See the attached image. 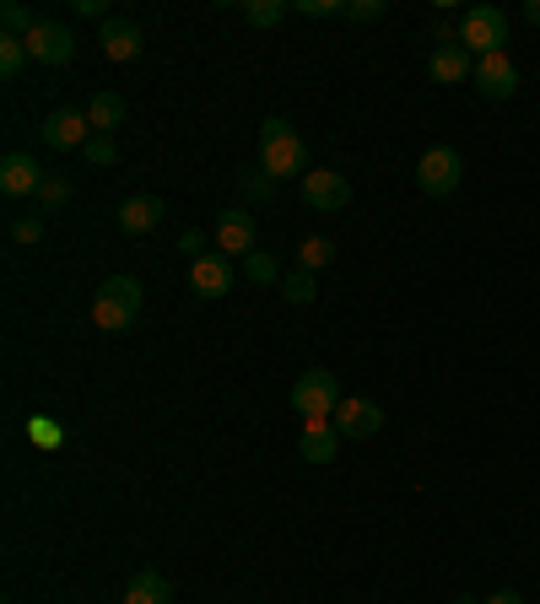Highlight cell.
<instances>
[{"label":"cell","mask_w":540,"mask_h":604,"mask_svg":"<svg viewBox=\"0 0 540 604\" xmlns=\"http://www.w3.org/2000/svg\"><path fill=\"white\" fill-rule=\"evenodd\" d=\"M28 60H33V54H28V43L11 39V33H0V76L17 81L22 71H28Z\"/></svg>","instance_id":"cell-20"},{"label":"cell","mask_w":540,"mask_h":604,"mask_svg":"<svg viewBox=\"0 0 540 604\" xmlns=\"http://www.w3.org/2000/svg\"><path fill=\"white\" fill-rule=\"evenodd\" d=\"M190 286H195L201 297H227V291H233V259H227V254H201V259H190Z\"/></svg>","instance_id":"cell-14"},{"label":"cell","mask_w":540,"mask_h":604,"mask_svg":"<svg viewBox=\"0 0 540 604\" xmlns=\"http://www.w3.org/2000/svg\"><path fill=\"white\" fill-rule=\"evenodd\" d=\"M6 233H11V243H43V222L39 216H11Z\"/></svg>","instance_id":"cell-27"},{"label":"cell","mask_w":540,"mask_h":604,"mask_svg":"<svg viewBox=\"0 0 540 604\" xmlns=\"http://www.w3.org/2000/svg\"><path fill=\"white\" fill-rule=\"evenodd\" d=\"M287 11H292L287 0H244V17H249V28H276Z\"/></svg>","instance_id":"cell-22"},{"label":"cell","mask_w":540,"mask_h":604,"mask_svg":"<svg viewBox=\"0 0 540 604\" xmlns=\"http://www.w3.org/2000/svg\"><path fill=\"white\" fill-rule=\"evenodd\" d=\"M292 11H303V17H346V0H292Z\"/></svg>","instance_id":"cell-28"},{"label":"cell","mask_w":540,"mask_h":604,"mask_svg":"<svg viewBox=\"0 0 540 604\" xmlns=\"http://www.w3.org/2000/svg\"><path fill=\"white\" fill-rule=\"evenodd\" d=\"M173 600V588H167L163 572H135L125 588V604H167Z\"/></svg>","instance_id":"cell-19"},{"label":"cell","mask_w":540,"mask_h":604,"mask_svg":"<svg viewBox=\"0 0 540 604\" xmlns=\"http://www.w3.org/2000/svg\"><path fill=\"white\" fill-rule=\"evenodd\" d=\"M524 22H536V28H540V0H530V6H524Z\"/></svg>","instance_id":"cell-36"},{"label":"cell","mask_w":540,"mask_h":604,"mask_svg":"<svg viewBox=\"0 0 540 604\" xmlns=\"http://www.w3.org/2000/svg\"><path fill=\"white\" fill-rule=\"evenodd\" d=\"M459 43L476 54V60H487V54H502V43H508V17H502L498 6H470L465 17H459Z\"/></svg>","instance_id":"cell-4"},{"label":"cell","mask_w":540,"mask_h":604,"mask_svg":"<svg viewBox=\"0 0 540 604\" xmlns=\"http://www.w3.org/2000/svg\"><path fill=\"white\" fill-rule=\"evenodd\" d=\"M98 43H103V54L114 60V65H125V60H135L146 43H141V28L130 22V17H109L103 22V33H98Z\"/></svg>","instance_id":"cell-15"},{"label":"cell","mask_w":540,"mask_h":604,"mask_svg":"<svg viewBox=\"0 0 540 604\" xmlns=\"http://www.w3.org/2000/svg\"><path fill=\"white\" fill-rule=\"evenodd\" d=\"M28 432H33V438H39L43 448H54V443H60V432H54V421H28Z\"/></svg>","instance_id":"cell-33"},{"label":"cell","mask_w":540,"mask_h":604,"mask_svg":"<svg viewBox=\"0 0 540 604\" xmlns=\"http://www.w3.org/2000/svg\"><path fill=\"white\" fill-rule=\"evenodd\" d=\"M427 71H432L438 86H465V81L476 76V54H470L465 43H444V49H432Z\"/></svg>","instance_id":"cell-13"},{"label":"cell","mask_w":540,"mask_h":604,"mask_svg":"<svg viewBox=\"0 0 540 604\" xmlns=\"http://www.w3.org/2000/svg\"><path fill=\"white\" fill-rule=\"evenodd\" d=\"M0 28H6L11 39H28V33L39 28V17H33L22 0H6V6H0Z\"/></svg>","instance_id":"cell-21"},{"label":"cell","mask_w":540,"mask_h":604,"mask_svg":"<svg viewBox=\"0 0 540 604\" xmlns=\"http://www.w3.org/2000/svg\"><path fill=\"white\" fill-rule=\"evenodd\" d=\"M77 11H82V17H98V22H109V6H103V0H77Z\"/></svg>","instance_id":"cell-34"},{"label":"cell","mask_w":540,"mask_h":604,"mask_svg":"<svg viewBox=\"0 0 540 604\" xmlns=\"http://www.w3.org/2000/svg\"><path fill=\"white\" fill-rule=\"evenodd\" d=\"M335 448H340L335 421H303V432H297V453H303L308 464H335Z\"/></svg>","instance_id":"cell-16"},{"label":"cell","mask_w":540,"mask_h":604,"mask_svg":"<svg viewBox=\"0 0 540 604\" xmlns=\"http://www.w3.org/2000/svg\"><path fill=\"white\" fill-rule=\"evenodd\" d=\"M335 432L340 438H378L384 432V410H378V400H363V395H346V400L335 405Z\"/></svg>","instance_id":"cell-8"},{"label":"cell","mask_w":540,"mask_h":604,"mask_svg":"<svg viewBox=\"0 0 540 604\" xmlns=\"http://www.w3.org/2000/svg\"><path fill=\"white\" fill-rule=\"evenodd\" d=\"M82 157L92 162V167H109V162H120V141H114V135H92L82 146Z\"/></svg>","instance_id":"cell-25"},{"label":"cell","mask_w":540,"mask_h":604,"mask_svg":"<svg viewBox=\"0 0 540 604\" xmlns=\"http://www.w3.org/2000/svg\"><path fill=\"white\" fill-rule=\"evenodd\" d=\"M384 11H389L384 0H346V17H351V22H378Z\"/></svg>","instance_id":"cell-30"},{"label":"cell","mask_w":540,"mask_h":604,"mask_svg":"<svg viewBox=\"0 0 540 604\" xmlns=\"http://www.w3.org/2000/svg\"><path fill=\"white\" fill-rule=\"evenodd\" d=\"M179 248L201 259V254H206V233H195V227H184V233H179Z\"/></svg>","instance_id":"cell-32"},{"label":"cell","mask_w":540,"mask_h":604,"mask_svg":"<svg viewBox=\"0 0 540 604\" xmlns=\"http://www.w3.org/2000/svg\"><path fill=\"white\" fill-rule=\"evenodd\" d=\"M459 178H465V157H459L455 146H427L421 162H416V184H421V195H432V201L455 195Z\"/></svg>","instance_id":"cell-5"},{"label":"cell","mask_w":540,"mask_h":604,"mask_svg":"<svg viewBox=\"0 0 540 604\" xmlns=\"http://www.w3.org/2000/svg\"><path fill=\"white\" fill-rule=\"evenodd\" d=\"M481 604H524V594H513V588H498L492 600H481Z\"/></svg>","instance_id":"cell-35"},{"label":"cell","mask_w":540,"mask_h":604,"mask_svg":"<svg viewBox=\"0 0 540 604\" xmlns=\"http://www.w3.org/2000/svg\"><path fill=\"white\" fill-rule=\"evenodd\" d=\"M249 281H259V286L276 281V259H271L265 248H254V254H249Z\"/></svg>","instance_id":"cell-29"},{"label":"cell","mask_w":540,"mask_h":604,"mask_svg":"<svg viewBox=\"0 0 540 604\" xmlns=\"http://www.w3.org/2000/svg\"><path fill=\"white\" fill-rule=\"evenodd\" d=\"M340 400H346V395H340L335 372H325V367H308V372L292 383V416H297V421H330Z\"/></svg>","instance_id":"cell-3"},{"label":"cell","mask_w":540,"mask_h":604,"mask_svg":"<svg viewBox=\"0 0 540 604\" xmlns=\"http://www.w3.org/2000/svg\"><path fill=\"white\" fill-rule=\"evenodd\" d=\"M476 92L481 98H492V103H508L513 92H519V65L508 60V54H487V60H476Z\"/></svg>","instance_id":"cell-10"},{"label":"cell","mask_w":540,"mask_h":604,"mask_svg":"<svg viewBox=\"0 0 540 604\" xmlns=\"http://www.w3.org/2000/svg\"><path fill=\"white\" fill-rule=\"evenodd\" d=\"M163 216L167 211L157 195H130V201L120 205V233H125V238H141V233H152Z\"/></svg>","instance_id":"cell-17"},{"label":"cell","mask_w":540,"mask_h":604,"mask_svg":"<svg viewBox=\"0 0 540 604\" xmlns=\"http://www.w3.org/2000/svg\"><path fill=\"white\" fill-rule=\"evenodd\" d=\"M238 190H244V201L249 205H265L276 195V178L265 173V167H254V173H238Z\"/></svg>","instance_id":"cell-24"},{"label":"cell","mask_w":540,"mask_h":604,"mask_svg":"<svg viewBox=\"0 0 540 604\" xmlns=\"http://www.w3.org/2000/svg\"><path fill=\"white\" fill-rule=\"evenodd\" d=\"M282 291H287V303H297V308L314 303V291H319V286H314V270H292L287 281H282Z\"/></svg>","instance_id":"cell-26"},{"label":"cell","mask_w":540,"mask_h":604,"mask_svg":"<svg viewBox=\"0 0 540 604\" xmlns=\"http://www.w3.org/2000/svg\"><path fill=\"white\" fill-rule=\"evenodd\" d=\"M43 178H49V173H43V167L28 157V152H6V157H0V195H11V201H22V195H39Z\"/></svg>","instance_id":"cell-12"},{"label":"cell","mask_w":540,"mask_h":604,"mask_svg":"<svg viewBox=\"0 0 540 604\" xmlns=\"http://www.w3.org/2000/svg\"><path fill=\"white\" fill-rule=\"evenodd\" d=\"M330 259H335L330 238H303V248H297V270H325Z\"/></svg>","instance_id":"cell-23"},{"label":"cell","mask_w":540,"mask_h":604,"mask_svg":"<svg viewBox=\"0 0 540 604\" xmlns=\"http://www.w3.org/2000/svg\"><path fill=\"white\" fill-rule=\"evenodd\" d=\"M297 190H303V205H308V211H319V216H335V211H346V205H351V178H346V173H335V167H308Z\"/></svg>","instance_id":"cell-6"},{"label":"cell","mask_w":540,"mask_h":604,"mask_svg":"<svg viewBox=\"0 0 540 604\" xmlns=\"http://www.w3.org/2000/svg\"><path fill=\"white\" fill-rule=\"evenodd\" d=\"M216 254H227V259H249L254 254V216L244 205L216 216Z\"/></svg>","instance_id":"cell-11"},{"label":"cell","mask_w":540,"mask_h":604,"mask_svg":"<svg viewBox=\"0 0 540 604\" xmlns=\"http://www.w3.org/2000/svg\"><path fill=\"white\" fill-rule=\"evenodd\" d=\"M86 120H92V135H114V130L125 124V98H120V92H92Z\"/></svg>","instance_id":"cell-18"},{"label":"cell","mask_w":540,"mask_h":604,"mask_svg":"<svg viewBox=\"0 0 540 604\" xmlns=\"http://www.w3.org/2000/svg\"><path fill=\"white\" fill-rule=\"evenodd\" d=\"M39 201L49 205V211H54V205H65V201H71V184H65V178H43Z\"/></svg>","instance_id":"cell-31"},{"label":"cell","mask_w":540,"mask_h":604,"mask_svg":"<svg viewBox=\"0 0 540 604\" xmlns=\"http://www.w3.org/2000/svg\"><path fill=\"white\" fill-rule=\"evenodd\" d=\"M43 146L49 152H82L86 141H92V120L86 114H77V109H54L49 120H43Z\"/></svg>","instance_id":"cell-9"},{"label":"cell","mask_w":540,"mask_h":604,"mask_svg":"<svg viewBox=\"0 0 540 604\" xmlns=\"http://www.w3.org/2000/svg\"><path fill=\"white\" fill-rule=\"evenodd\" d=\"M141 303H146V291L135 276H109V281L98 286V297H92V324L98 329H109V335H120L130 324L141 319Z\"/></svg>","instance_id":"cell-2"},{"label":"cell","mask_w":540,"mask_h":604,"mask_svg":"<svg viewBox=\"0 0 540 604\" xmlns=\"http://www.w3.org/2000/svg\"><path fill=\"white\" fill-rule=\"evenodd\" d=\"M22 43H28V54H33L39 65H49V71H60V65L77 60V33H71L65 22H43L39 17V28H33Z\"/></svg>","instance_id":"cell-7"},{"label":"cell","mask_w":540,"mask_h":604,"mask_svg":"<svg viewBox=\"0 0 540 604\" xmlns=\"http://www.w3.org/2000/svg\"><path fill=\"white\" fill-rule=\"evenodd\" d=\"M259 167L282 184V178H303L308 173V146H303V135L292 130L282 114H271V120L259 124Z\"/></svg>","instance_id":"cell-1"},{"label":"cell","mask_w":540,"mask_h":604,"mask_svg":"<svg viewBox=\"0 0 540 604\" xmlns=\"http://www.w3.org/2000/svg\"><path fill=\"white\" fill-rule=\"evenodd\" d=\"M455 604H481V600H470V594H459V600Z\"/></svg>","instance_id":"cell-37"}]
</instances>
